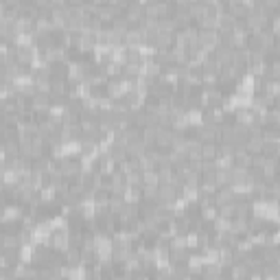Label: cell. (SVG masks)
<instances>
[{"mask_svg":"<svg viewBox=\"0 0 280 280\" xmlns=\"http://www.w3.org/2000/svg\"><path fill=\"white\" fill-rule=\"evenodd\" d=\"M27 215L22 204H7L3 206V224H20L22 217Z\"/></svg>","mask_w":280,"mask_h":280,"instance_id":"1","label":"cell"},{"mask_svg":"<svg viewBox=\"0 0 280 280\" xmlns=\"http://www.w3.org/2000/svg\"><path fill=\"white\" fill-rule=\"evenodd\" d=\"M263 147H265L263 138H245V143H243V149L248 151L250 155H261L263 153Z\"/></svg>","mask_w":280,"mask_h":280,"instance_id":"5","label":"cell"},{"mask_svg":"<svg viewBox=\"0 0 280 280\" xmlns=\"http://www.w3.org/2000/svg\"><path fill=\"white\" fill-rule=\"evenodd\" d=\"M7 153H5V149H3V143H0V164H7Z\"/></svg>","mask_w":280,"mask_h":280,"instance_id":"10","label":"cell"},{"mask_svg":"<svg viewBox=\"0 0 280 280\" xmlns=\"http://www.w3.org/2000/svg\"><path fill=\"white\" fill-rule=\"evenodd\" d=\"M51 105H53V98L48 96V94H35L29 101V110L35 114H48V110H51Z\"/></svg>","mask_w":280,"mask_h":280,"instance_id":"2","label":"cell"},{"mask_svg":"<svg viewBox=\"0 0 280 280\" xmlns=\"http://www.w3.org/2000/svg\"><path fill=\"white\" fill-rule=\"evenodd\" d=\"M230 202H234V195H232V191L226 186V188H219V191L215 193V197H212V204L217 206H224V204H230Z\"/></svg>","mask_w":280,"mask_h":280,"instance_id":"8","label":"cell"},{"mask_svg":"<svg viewBox=\"0 0 280 280\" xmlns=\"http://www.w3.org/2000/svg\"><path fill=\"white\" fill-rule=\"evenodd\" d=\"M261 261L263 263H280V254L276 245H265L261 248Z\"/></svg>","mask_w":280,"mask_h":280,"instance_id":"7","label":"cell"},{"mask_svg":"<svg viewBox=\"0 0 280 280\" xmlns=\"http://www.w3.org/2000/svg\"><path fill=\"white\" fill-rule=\"evenodd\" d=\"M219 155V143H202V160L212 162Z\"/></svg>","mask_w":280,"mask_h":280,"instance_id":"6","label":"cell"},{"mask_svg":"<svg viewBox=\"0 0 280 280\" xmlns=\"http://www.w3.org/2000/svg\"><path fill=\"white\" fill-rule=\"evenodd\" d=\"M37 199H39V204H42V206L55 202V199H57V188H55L53 184H48V182H46V184L37 191Z\"/></svg>","mask_w":280,"mask_h":280,"instance_id":"3","label":"cell"},{"mask_svg":"<svg viewBox=\"0 0 280 280\" xmlns=\"http://www.w3.org/2000/svg\"><path fill=\"white\" fill-rule=\"evenodd\" d=\"M219 217V210L215 204H208V206H199V221L202 224H212Z\"/></svg>","mask_w":280,"mask_h":280,"instance_id":"4","label":"cell"},{"mask_svg":"<svg viewBox=\"0 0 280 280\" xmlns=\"http://www.w3.org/2000/svg\"><path fill=\"white\" fill-rule=\"evenodd\" d=\"M143 186H160L158 171H147V173H143Z\"/></svg>","mask_w":280,"mask_h":280,"instance_id":"9","label":"cell"}]
</instances>
